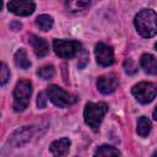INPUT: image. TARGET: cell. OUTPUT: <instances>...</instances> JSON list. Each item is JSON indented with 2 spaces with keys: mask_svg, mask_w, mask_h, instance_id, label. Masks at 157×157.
Returning <instances> with one entry per match:
<instances>
[{
  "mask_svg": "<svg viewBox=\"0 0 157 157\" xmlns=\"http://www.w3.org/2000/svg\"><path fill=\"white\" fill-rule=\"evenodd\" d=\"M134 22L137 32L145 38H151L157 33V13L153 10H141L135 16Z\"/></svg>",
  "mask_w": 157,
  "mask_h": 157,
  "instance_id": "cell-1",
  "label": "cell"
},
{
  "mask_svg": "<svg viewBox=\"0 0 157 157\" xmlns=\"http://www.w3.org/2000/svg\"><path fill=\"white\" fill-rule=\"evenodd\" d=\"M32 94V83L29 80H20L13 90V109L16 112L25 110L29 104Z\"/></svg>",
  "mask_w": 157,
  "mask_h": 157,
  "instance_id": "cell-2",
  "label": "cell"
},
{
  "mask_svg": "<svg viewBox=\"0 0 157 157\" xmlns=\"http://www.w3.org/2000/svg\"><path fill=\"white\" fill-rule=\"evenodd\" d=\"M107 110H108V105L103 102H98V103L88 102L85 105V110H83L86 124H88L92 129L96 130L101 125Z\"/></svg>",
  "mask_w": 157,
  "mask_h": 157,
  "instance_id": "cell-3",
  "label": "cell"
},
{
  "mask_svg": "<svg viewBox=\"0 0 157 157\" xmlns=\"http://www.w3.org/2000/svg\"><path fill=\"white\" fill-rule=\"evenodd\" d=\"M47 94H48V98L55 105L61 107V108L69 107L76 102V96L66 92L65 90H63L55 85H50L47 87Z\"/></svg>",
  "mask_w": 157,
  "mask_h": 157,
  "instance_id": "cell-4",
  "label": "cell"
},
{
  "mask_svg": "<svg viewBox=\"0 0 157 157\" xmlns=\"http://www.w3.org/2000/svg\"><path fill=\"white\" fill-rule=\"evenodd\" d=\"M53 49L58 56L63 59H71L81 50V43L77 40L55 39L53 42Z\"/></svg>",
  "mask_w": 157,
  "mask_h": 157,
  "instance_id": "cell-5",
  "label": "cell"
},
{
  "mask_svg": "<svg viewBox=\"0 0 157 157\" xmlns=\"http://www.w3.org/2000/svg\"><path fill=\"white\" fill-rule=\"evenodd\" d=\"M131 93L140 103H150L155 99L157 94V83L155 82H140L135 85L131 90Z\"/></svg>",
  "mask_w": 157,
  "mask_h": 157,
  "instance_id": "cell-6",
  "label": "cell"
},
{
  "mask_svg": "<svg viewBox=\"0 0 157 157\" xmlns=\"http://www.w3.org/2000/svg\"><path fill=\"white\" fill-rule=\"evenodd\" d=\"M94 55H96L97 63L102 66H109L114 61V52H113L112 47H109L104 43H98L96 45Z\"/></svg>",
  "mask_w": 157,
  "mask_h": 157,
  "instance_id": "cell-7",
  "label": "cell"
},
{
  "mask_svg": "<svg viewBox=\"0 0 157 157\" xmlns=\"http://www.w3.org/2000/svg\"><path fill=\"white\" fill-rule=\"evenodd\" d=\"M7 9L17 15V16H28L33 13L36 5L32 1H23V0H11L7 4Z\"/></svg>",
  "mask_w": 157,
  "mask_h": 157,
  "instance_id": "cell-8",
  "label": "cell"
},
{
  "mask_svg": "<svg viewBox=\"0 0 157 157\" xmlns=\"http://www.w3.org/2000/svg\"><path fill=\"white\" fill-rule=\"evenodd\" d=\"M118 87V77L114 74H105L98 77L97 88L103 94H109L115 91Z\"/></svg>",
  "mask_w": 157,
  "mask_h": 157,
  "instance_id": "cell-9",
  "label": "cell"
},
{
  "mask_svg": "<svg viewBox=\"0 0 157 157\" xmlns=\"http://www.w3.org/2000/svg\"><path fill=\"white\" fill-rule=\"evenodd\" d=\"M70 145H71V142L67 137H61L59 140L53 141L49 150L54 157H64L65 155H67V152L70 150Z\"/></svg>",
  "mask_w": 157,
  "mask_h": 157,
  "instance_id": "cell-10",
  "label": "cell"
},
{
  "mask_svg": "<svg viewBox=\"0 0 157 157\" xmlns=\"http://www.w3.org/2000/svg\"><path fill=\"white\" fill-rule=\"evenodd\" d=\"M29 43H31V45H32L37 56L43 58L49 53V45H48L47 40L43 39V38L37 37V36H31L29 37Z\"/></svg>",
  "mask_w": 157,
  "mask_h": 157,
  "instance_id": "cell-11",
  "label": "cell"
},
{
  "mask_svg": "<svg viewBox=\"0 0 157 157\" xmlns=\"http://www.w3.org/2000/svg\"><path fill=\"white\" fill-rule=\"evenodd\" d=\"M142 69L151 75H157V59L151 54H142L140 59Z\"/></svg>",
  "mask_w": 157,
  "mask_h": 157,
  "instance_id": "cell-12",
  "label": "cell"
},
{
  "mask_svg": "<svg viewBox=\"0 0 157 157\" xmlns=\"http://www.w3.org/2000/svg\"><path fill=\"white\" fill-rule=\"evenodd\" d=\"M119 156L120 152L118 151V148L109 145H102L96 150L93 157H119Z\"/></svg>",
  "mask_w": 157,
  "mask_h": 157,
  "instance_id": "cell-13",
  "label": "cell"
},
{
  "mask_svg": "<svg viewBox=\"0 0 157 157\" xmlns=\"http://www.w3.org/2000/svg\"><path fill=\"white\" fill-rule=\"evenodd\" d=\"M13 60H15V64H16L18 67H21V69H28V67L31 66V61H29V59H28V56H27V53H26V50L22 49V48L18 49V50L15 53Z\"/></svg>",
  "mask_w": 157,
  "mask_h": 157,
  "instance_id": "cell-14",
  "label": "cell"
},
{
  "mask_svg": "<svg viewBox=\"0 0 157 157\" xmlns=\"http://www.w3.org/2000/svg\"><path fill=\"white\" fill-rule=\"evenodd\" d=\"M151 121L146 118V117H140L137 120V125H136V131L140 136H147L151 131Z\"/></svg>",
  "mask_w": 157,
  "mask_h": 157,
  "instance_id": "cell-15",
  "label": "cell"
},
{
  "mask_svg": "<svg viewBox=\"0 0 157 157\" xmlns=\"http://www.w3.org/2000/svg\"><path fill=\"white\" fill-rule=\"evenodd\" d=\"M36 25L42 31H49L53 27V18L49 15H39L36 18Z\"/></svg>",
  "mask_w": 157,
  "mask_h": 157,
  "instance_id": "cell-16",
  "label": "cell"
},
{
  "mask_svg": "<svg viewBox=\"0 0 157 157\" xmlns=\"http://www.w3.org/2000/svg\"><path fill=\"white\" fill-rule=\"evenodd\" d=\"M37 74H38V76L42 77L43 80H50V78H53L55 71H54V67H53L52 65H47V66L40 67Z\"/></svg>",
  "mask_w": 157,
  "mask_h": 157,
  "instance_id": "cell-17",
  "label": "cell"
},
{
  "mask_svg": "<svg viewBox=\"0 0 157 157\" xmlns=\"http://www.w3.org/2000/svg\"><path fill=\"white\" fill-rule=\"evenodd\" d=\"M124 70L126 74L129 75H134L137 72V66L135 65V63L131 60V59H126L124 61Z\"/></svg>",
  "mask_w": 157,
  "mask_h": 157,
  "instance_id": "cell-18",
  "label": "cell"
},
{
  "mask_svg": "<svg viewBox=\"0 0 157 157\" xmlns=\"http://www.w3.org/2000/svg\"><path fill=\"white\" fill-rule=\"evenodd\" d=\"M1 69H0V82H1V85L4 86L6 82H7V80L10 78V70L7 69V66H6V64L5 63H1V66H0Z\"/></svg>",
  "mask_w": 157,
  "mask_h": 157,
  "instance_id": "cell-19",
  "label": "cell"
},
{
  "mask_svg": "<svg viewBox=\"0 0 157 157\" xmlns=\"http://www.w3.org/2000/svg\"><path fill=\"white\" fill-rule=\"evenodd\" d=\"M37 105L38 108H44L47 105V97L44 92H39L37 96Z\"/></svg>",
  "mask_w": 157,
  "mask_h": 157,
  "instance_id": "cell-20",
  "label": "cell"
},
{
  "mask_svg": "<svg viewBox=\"0 0 157 157\" xmlns=\"http://www.w3.org/2000/svg\"><path fill=\"white\" fill-rule=\"evenodd\" d=\"M152 117H153L155 120H157V107L155 108V110H153V113H152Z\"/></svg>",
  "mask_w": 157,
  "mask_h": 157,
  "instance_id": "cell-21",
  "label": "cell"
},
{
  "mask_svg": "<svg viewBox=\"0 0 157 157\" xmlns=\"http://www.w3.org/2000/svg\"><path fill=\"white\" fill-rule=\"evenodd\" d=\"M152 157H157V151H156V152H155V153L152 155Z\"/></svg>",
  "mask_w": 157,
  "mask_h": 157,
  "instance_id": "cell-22",
  "label": "cell"
},
{
  "mask_svg": "<svg viewBox=\"0 0 157 157\" xmlns=\"http://www.w3.org/2000/svg\"><path fill=\"white\" fill-rule=\"evenodd\" d=\"M155 48H156V50H157V43H156V44H155Z\"/></svg>",
  "mask_w": 157,
  "mask_h": 157,
  "instance_id": "cell-23",
  "label": "cell"
}]
</instances>
